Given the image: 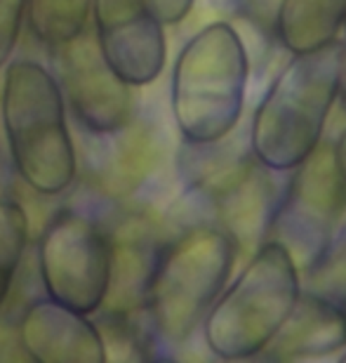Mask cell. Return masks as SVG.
<instances>
[{"label": "cell", "instance_id": "6da1fadb", "mask_svg": "<svg viewBox=\"0 0 346 363\" xmlns=\"http://www.w3.org/2000/svg\"><path fill=\"white\" fill-rule=\"evenodd\" d=\"M342 40L290 55L262 94L250 123V151L273 172H287L323 142L340 101Z\"/></svg>", "mask_w": 346, "mask_h": 363}, {"label": "cell", "instance_id": "7a4b0ae2", "mask_svg": "<svg viewBox=\"0 0 346 363\" xmlns=\"http://www.w3.org/2000/svg\"><path fill=\"white\" fill-rule=\"evenodd\" d=\"M0 121L10 161L31 191L52 199L74 186L78 154L52 71L24 57L7 62Z\"/></svg>", "mask_w": 346, "mask_h": 363}, {"label": "cell", "instance_id": "3957f363", "mask_svg": "<svg viewBox=\"0 0 346 363\" xmlns=\"http://www.w3.org/2000/svg\"><path fill=\"white\" fill-rule=\"evenodd\" d=\"M250 55L231 21H210L177 52L170 74V113L182 142L210 144L241 123Z\"/></svg>", "mask_w": 346, "mask_h": 363}, {"label": "cell", "instance_id": "277c9868", "mask_svg": "<svg viewBox=\"0 0 346 363\" xmlns=\"http://www.w3.org/2000/svg\"><path fill=\"white\" fill-rule=\"evenodd\" d=\"M229 137L210 144L182 142L177 172L191 203L205 213L200 222L224 231L238 255H250L269 238L280 172L266 168L250 144L229 142Z\"/></svg>", "mask_w": 346, "mask_h": 363}, {"label": "cell", "instance_id": "5b68a950", "mask_svg": "<svg viewBox=\"0 0 346 363\" xmlns=\"http://www.w3.org/2000/svg\"><path fill=\"white\" fill-rule=\"evenodd\" d=\"M238 250L214 224L196 222L163 243L151 274L144 318L156 345L182 347L200 323L233 272Z\"/></svg>", "mask_w": 346, "mask_h": 363}, {"label": "cell", "instance_id": "8992f818", "mask_svg": "<svg viewBox=\"0 0 346 363\" xmlns=\"http://www.w3.org/2000/svg\"><path fill=\"white\" fill-rule=\"evenodd\" d=\"M301 293V274L273 238H266L248 255V262L200 323L203 342L217 359H257L283 325Z\"/></svg>", "mask_w": 346, "mask_h": 363}, {"label": "cell", "instance_id": "52a82bcc", "mask_svg": "<svg viewBox=\"0 0 346 363\" xmlns=\"http://www.w3.org/2000/svg\"><path fill=\"white\" fill-rule=\"evenodd\" d=\"M287 172L269 238L285 245L299 274H316L346 220V177L330 142H321Z\"/></svg>", "mask_w": 346, "mask_h": 363}, {"label": "cell", "instance_id": "ba28073f", "mask_svg": "<svg viewBox=\"0 0 346 363\" xmlns=\"http://www.w3.org/2000/svg\"><path fill=\"white\" fill-rule=\"evenodd\" d=\"M38 274L45 295L81 311L97 314L111 281V231L81 208H62L40 231Z\"/></svg>", "mask_w": 346, "mask_h": 363}, {"label": "cell", "instance_id": "9c48e42d", "mask_svg": "<svg viewBox=\"0 0 346 363\" xmlns=\"http://www.w3.org/2000/svg\"><path fill=\"white\" fill-rule=\"evenodd\" d=\"M50 60L67 111L83 135L113 133L134 118V88L106 64L92 31L85 28L76 38L50 48Z\"/></svg>", "mask_w": 346, "mask_h": 363}, {"label": "cell", "instance_id": "30bf717a", "mask_svg": "<svg viewBox=\"0 0 346 363\" xmlns=\"http://www.w3.org/2000/svg\"><path fill=\"white\" fill-rule=\"evenodd\" d=\"M92 33L106 64L132 88L158 81L168 62L165 24L146 0H92Z\"/></svg>", "mask_w": 346, "mask_h": 363}, {"label": "cell", "instance_id": "8fae6325", "mask_svg": "<svg viewBox=\"0 0 346 363\" xmlns=\"http://www.w3.org/2000/svg\"><path fill=\"white\" fill-rule=\"evenodd\" d=\"M17 345L38 363H106L97 323L47 295L28 302L17 323Z\"/></svg>", "mask_w": 346, "mask_h": 363}, {"label": "cell", "instance_id": "7c38bea8", "mask_svg": "<svg viewBox=\"0 0 346 363\" xmlns=\"http://www.w3.org/2000/svg\"><path fill=\"white\" fill-rule=\"evenodd\" d=\"M95 140V177L113 199H129L161 165V133L139 111L122 128L106 135H85Z\"/></svg>", "mask_w": 346, "mask_h": 363}, {"label": "cell", "instance_id": "4fadbf2b", "mask_svg": "<svg viewBox=\"0 0 346 363\" xmlns=\"http://www.w3.org/2000/svg\"><path fill=\"white\" fill-rule=\"evenodd\" d=\"M344 347L346 318L340 304L318 293H299L292 311L259 357L311 361L335 357Z\"/></svg>", "mask_w": 346, "mask_h": 363}, {"label": "cell", "instance_id": "5bb4252c", "mask_svg": "<svg viewBox=\"0 0 346 363\" xmlns=\"http://www.w3.org/2000/svg\"><path fill=\"white\" fill-rule=\"evenodd\" d=\"M161 248L156 229L144 217H132L111 231V281L99 311L144 314V297Z\"/></svg>", "mask_w": 346, "mask_h": 363}, {"label": "cell", "instance_id": "9a60e30c", "mask_svg": "<svg viewBox=\"0 0 346 363\" xmlns=\"http://www.w3.org/2000/svg\"><path fill=\"white\" fill-rule=\"evenodd\" d=\"M346 0H280L273 19V40L285 52H311L340 38Z\"/></svg>", "mask_w": 346, "mask_h": 363}, {"label": "cell", "instance_id": "2e32d148", "mask_svg": "<svg viewBox=\"0 0 346 363\" xmlns=\"http://www.w3.org/2000/svg\"><path fill=\"white\" fill-rule=\"evenodd\" d=\"M92 0H28L26 24L47 48L76 38L88 28Z\"/></svg>", "mask_w": 346, "mask_h": 363}, {"label": "cell", "instance_id": "e0dca14e", "mask_svg": "<svg viewBox=\"0 0 346 363\" xmlns=\"http://www.w3.org/2000/svg\"><path fill=\"white\" fill-rule=\"evenodd\" d=\"M28 241V220L19 203L0 201V309L10 295L12 281L24 257Z\"/></svg>", "mask_w": 346, "mask_h": 363}, {"label": "cell", "instance_id": "ac0fdd59", "mask_svg": "<svg viewBox=\"0 0 346 363\" xmlns=\"http://www.w3.org/2000/svg\"><path fill=\"white\" fill-rule=\"evenodd\" d=\"M214 10H221L250 28H255L264 38L273 40V19L280 0H210ZM276 43V40H273Z\"/></svg>", "mask_w": 346, "mask_h": 363}, {"label": "cell", "instance_id": "d6986e66", "mask_svg": "<svg viewBox=\"0 0 346 363\" xmlns=\"http://www.w3.org/2000/svg\"><path fill=\"white\" fill-rule=\"evenodd\" d=\"M28 0H0V69L10 62L26 21Z\"/></svg>", "mask_w": 346, "mask_h": 363}, {"label": "cell", "instance_id": "ffe728a7", "mask_svg": "<svg viewBox=\"0 0 346 363\" xmlns=\"http://www.w3.org/2000/svg\"><path fill=\"white\" fill-rule=\"evenodd\" d=\"M165 26H177L189 17L196 0H146Z\"/></svg>", "mask_w": 346, "mask_h": 363}, {"label": "cell", "instance_id": "44dd1931", "mask_svg": "<svg viewBox=\"0 0 346 363\" xmlns=\"http://www.w3.org/2000/svg\"><path fill=\"white\" fill-rule=\"evenodd\" d=\"M344 38H342V67H340V104L346 113V19H344Z\"/></svg>", "mask_w": 346, "mask_h": 363}, {"label": "cell", "instance_id": "7402d4cb", "mask_svg": "<svg viewBox=\"0 0 346 363\" xmlns=\"http://www.w3.org/2000/svg\"><path fill=\"white\" fill-rule=\"evenodd\" d=\"M335 147V158H337V165H340L342 175L346 177V128L342 130V135L337 137V142L333 144Z\"/></svg>", "mask_w": 346, "mask_h": 363}, {"label": "cell", "instance_id": "603a6c76", "mask_svg": "<svg viewBox=\"0 0 346 363\" xmlns=\"http://www.w3.org/2000/svg\"><path fill=\"white\" fill-rule=\"evenodd\" d=\"M340 307H342V311H344V318H346V293H344V297H342V302H340Z\"/></svg>", "mask_w": 346, "mask_h": 363}]
</instances>
